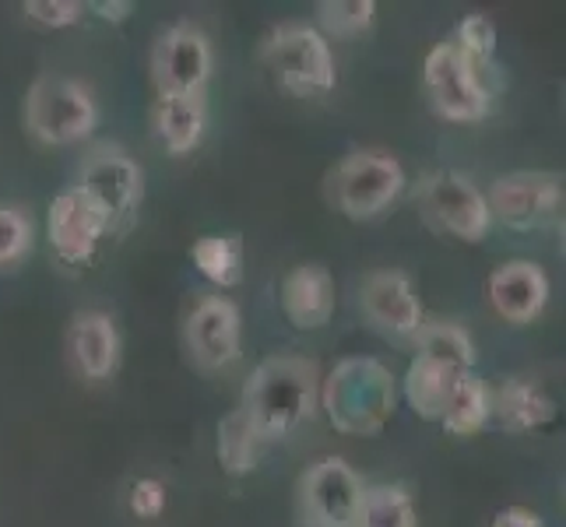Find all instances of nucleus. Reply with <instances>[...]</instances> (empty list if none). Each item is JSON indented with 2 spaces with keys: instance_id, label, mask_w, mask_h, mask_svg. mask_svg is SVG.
I'll use <instances>...</instances> for the list:
<instances>
[{
  "instance_id": "obj_1",
  "label": "nucleus",
  "mask_w": 566,
  "mask_h": 527,
  "mask_svg": "<svg viewBox=\"0 0 566 527\" xmlns=\"http://www.w3.org/2000/svg\"><path fill=\"white\" fill-rule=\"evenodd\" d=\"M321 366L306 356H271L253 366L237 412L264 446L289 440L321 408Z\"/></svg>"
},
{
  "instance_id": "obj_2",
  "label": "nucleus",
  "mask_w": 566,
  "mask_h": 527,
  "mask_svg": "<svg viewBox=\"0 0 566 527\" xmlns=\"http://www.w3.org/2000/svg\"><path fill=\"white\" fill-rule=\"evenodd\" d=\"M321 404L342 436H377L398 408V380L374 356H348L321 380Z\"/></svg>"
},
{
  "instance_id": "obj_3",
  "label": "nucleus",
  "mask_w": 566,
  "mask_h": 527,
  "mask_svg": "<svg viewBox=\"0 0 566 527\" xmlns=\"http://www.w3.org/2000/svg\"><path fill=\"white\" fill-rule=\"evenodd\" d=\"M25 127L39 145H77L99 127V103L92 88L74 77L39 74L25 95Z\"/></svg>"
},
{
  "instance_id": "obj_4",
  "label": "nucleus",
  "mask_w": 566,
  "mask_h": 527,
  "mask_svg": "<svg viewBox=\"0 0 566 527\" xmlns=\"http://www.w3.org/2000/svg\"><path fill=\"white\" fill-rule=\"evenodd\" d=\"M264 64L296 99H324L338 85L335 50L317 25L285 22L264 39Z\"/></svg>"
},
{
  "instance_id": "obj_5",
  "label": "nucleus",
  "mask_w": 566,
  "mask_h": 527,
  "mask_svg": "<svg viewBox=\"0 0 566 527\" xmlns=\"http://www.w3.org/2000/svg\"><path fill=\"white\" fill-rule=\"evenodd\" d=\"M327 190H331V204H335L345 219L369 222L401 198L405 166L390 151H380V148L348 151L345 159L331 169Z\"/></svg>"
},
{
  "instance_id": "obj_6",
  "label": "nucleus",
  "mask_w": 566,
  "mask_h": 527,
  "mask_svg": "<svg viewBox=\"0 0 566 527\" xmlns=\"http://www.w3.org/2000/svg\"><path fill=\"white\" fill-rule=\"evenodd\" d=\"M485 77L490 74L468 61L451 39L426 53L422 88L437 116L451 124H479L493 113V88Z\"/></svg>"
},
{
  "instance_id": "obj_7",
  "label": "nucleus",
  "mask_w": 566,
  "mask_h": 527,
  "mask_svg": "<svg viewBox=\"0 0 566 527\" xmlns=\"http://www.w3.org/2000/svg\"><path fill=\"white\" fill-rule=\"evenodd\" d=\"M416 201L426 222L461 243H482L493 229L485 193L458 169H433L419 180Z\"/></svg>"
},
{
  "instance_id": "obj_8",
  "label": "nucleus",
  "mask_w": 566,
  "mask_h": 527,
  "mask_svg": "<svg viewBox=\"0 0 566 527\" xmlns=\"http://www.w3.org/2000/svg\"><path fill=\"white\" fill-rule=\"evenodd\" d=\"M77 190L106 214L109 232H124L145 201V169L120 145H99L85 155Z\"/></svg>"
},
{
  "instance_id": "obj_9",
  "label": "nucleus",
  "mask_w": 566,
  "mask_h": 527,
  "mask_svg": "<svg viewBox=\"0 0 566 527\" xmlns=\"http://www.w3.org/2000/svg\"><path fill=\"white\" fill-rule=\"evenodd\" d=\"M366 485L342 457H321L300 475V517L306 527H356Z\"/></svg>"
},
{
  "instance_id": "obj_10",
  "label": "nucleus",
  "mask_w": 566,
  "mask_h": 527,
  "mask_svg": "<svg viewBox=\"0 0 566 527\" xmlns=\"http://www.w3.org/2000/svg\"><path fill=\"white\" fill-rule=\"evenodd\" d=\"M214 67L208 35L198 25H172L151 46V85L155 99L169 95H205Z\"/></svg>"
},
{
  "instance_id": "obj_11",
  "label": "nucleus",
  "mask_w": 566,
  "mask_h": 527,
  "mask_svg": "<svg viewBox=\"0 0 566 527\" xmlns=\"http://www.w3.org/2000/svg\"><path fill=\"white\" fill-rule=\"evenodd\" d=\"M493 222L506 229L532 232L542 225H553L563 211V176L556 172H511L500 176L493 190L485 193Z\"/></svg>"
},
{
  "instance_id": "obj_12",
  "label": "nucleus",
  "mask_w": 566,
  "mask_h": 527,
  "mask_svg": "<svg viewBox=\"0 0 566 527\" xmlns=\"http://www.w3.org/2000/svg\"><path fill=\"white\" fill-rule=\"evenodd\" d=\"M187 351L198 369L219 373L243 356V317L240 306L226 296H201L184 324Z\"/></svg>"
},
{
  "instance_id": "obj_13",
  "label": "nucleus",
  "mask_w": 566,
  "mask_h": 527,
  "mask_svg": "<svg viewBox=\"0 0 566 527\" xmlns=\"http://www.w3.org/2000/svg\"><path fill=\"white\" fill-rule=\"evenodd\" d=\"M363 317L374 324L380 335L395 338V341H412L419 335V327L426 324V309L422 299L412 285V278L405 271H374L363 282Z\"/></svg>"
},
{
  "instance_id": "obj_14",
  "label": "nucleus",
  "mask_w": 566,
  "mask_h": 527,
  "mask_svg": "<svg viewBox=\"0 0 566 527\" xmlns=\"http://www.w3.org/2000/svg\"><path fill=\"white\" fill-rule=\"evenodd\" d=\"M46 232H50V246L56 257L71 267H82L95 257L99 243L109 236V222L82 190L71 187L53 198Z\"/></svg>"
},
{
  "instance_id": "obj_15",
  "label": "nucleus",
  "mask_w": 566,
  "mask_h": 527,
  "mask_svg": "<svg viewBox=\"0 0 566 527\" xmlns=\"http://www.w3.org/2000/svg\"><path fill=\"white\" fill-rule=\"evenodd\" d=\"M485 296L506 324H532L549 303V275L535 261H506L490 275Z\"/></svg>"
},
{
  "instance_id": "obj_16",
  "label": "nucleus",
  "mask_w": 566,
  "mask_h": 527,
  "mask_svg": "<svg viewBox=\"0 0 566 527\" xmlns=\"http://www.w3.org/2000/svg\"><path fill=\"white\" fill-rule=\"evenodd\" d=\"M67 351L74 369L85 380L99 383L109 380L120 366V335H116V324L103 309H85L77 314L67 327Z\"/></svg>"
},
{
  "instance_id": "obj_17",
  "label": "nucleus",
  "mask_w": 566,
  "mask_h": 527,
  "mask_svg": "<svg viewBox=\"0 0 566 527\" xmlns=\"http://www.w3.org/2000/svg\"><path fill=\"white\" fill-rule=\"evenodd\" d=\"M282 314L300 330L324 327L335 317V275L324 264H296L282 282Z\"/></svg>"
},
{
  "instance_id": "obj_18",
  "label": "nucleus",
  "mask_w": 566,
  "mask_h": 527,
  "mask_svg": "<svg viewBox=\"0 0 566 527\" xmlns=\"http://www.w3.org/2000/svg\"><path fill=\"white\" fill-rule=\"evenodd\" d=\"M490 419H496L506 433H532V429L556 422V401L535 380L506 377L490 387Z\"/></svg>"
},
{
  "instance_id": "obj_19",
  "label": "nucleus",
  "mask_w": 566,
  "mask_h": 527,
  "mask_svg": "<svg viewBox=\"0 0 566 527\" xmlns=\"http://www.w3.org/2000/svg\"><path fill=\"white\" fill-rule=\"evenodd\" d=\"M151 127L169 155L198 151L208 130V99L205 95H169V99H155Z\"/></svg>"
},
{
  "instance_id": "obj_20",
  "label": "nucleus",
  "mask_w": 566,
  "mask_h": 527,
  "mask_svg": "<svg viewBox=\"0 0 566 527\" xmlns=\"http://www.w3.org/2000/svg\"><path fill=\"white\" fill-rule=\"evenodd\" d=\"M464 377H472V373H461V369L447 366L443 359L416 351V359L408 362V373H405V401L412 404V412L419 419L440 422L447 401L454 398V390Z\"/></svg>"
},
{
  "instance_id": "obj_21",
  "label": "nucleus",
  "mask_w": 566,
  "mask_h": 527,
  "mask_svg": "<svg viewBox=\"0 0 566 527\" xmlns=\"http://www.w3.org/2000/svg\"><path fill=\"white\" fill-rule=\"evenodd\" d=\"M412 341H416V351H422V356L443 359L447 366L461 369V373H475L479 348H475L472 335H468L461 324H454V320H426Z\"/></svg>"
},
{
  "instance_id": "obj_22",
  "label": "nucleus",
  "mask_w": 566,
  "mask_h": 527,
  "mask_svg": "<svg viewBox=\"0 0 566 527\" xmlns=\"http://www.w3.org/2000/svg\"><path fill=\"white\" fill-rule=\"evenodd\" d=\"M193 267L219 288H237L243 282V240L226 232V236H201L190 250Z\"/></svg>"
},
{
  "instance_id": "obj_23",
  "label": "nucleus",
  "mask_w": 566,
  "mask_h": 527,
  "mask_svg": "<svg viewBox=\"0 0 566 527\" xmlns=\"http://www.w3.org/2000/svg\"><path fill=\"white\" fill-rule=\"evenodd\" d=\"M356 527H419L412 493L405 485H366Z\"/></svg>"
},
{
  "instance_id": "obj_24",
  "label": "nucleus",
  "mask_w": 566,
  "mask_h": 527,
  "mask_svg": "<svg viewBox=\"0 0 566 527\" xmlns=\"http://www.w3.org/2000/svg\"><path fill=\"white\" fill-rule=\"evenodd\" d=\"M440 425L451 436H475L490 425V383L479 380L475 373L464 377L454 390V398L447 401Z\"/></svg>"
},
{
  "instance_id": "obj_25",
  "label": "nucleus",
  "mask_w": 566,
  "mask_h": 527,
  "mask_svg": "<svg viewBox=\"0 0 566 527\" xmlns=\"http://www.w3.org/2000/svg\"><path fill=\"white\" fill-rule=\"evenodd\" d=\"M219 464L226 467L229 475H250L253 467L261 464V454L268 446L253 436V429L247 425V419L240 412H229L219 422Z\"/></svg>"
},
{
  "instance_id": "obj_26",
  "label": "nucleus",
  "mask_w": 566,
  "mask_h": 527,
  "mask_svg": "<svg viewBox=\"0 0 566 527\" xmlns=\"http://www.w3.org/2000/svg\"><path fill=\"white\" fill-rule=\"evenodd\" d=\"M377 18L374 0H321L317 4V22L321 35L327 39H356L363 35Z\"/></svg>"
},
{
  "instance_id": "obj_27",
  "label": "nucleus",
  "mask_w": 566,
  "mask_h": 527,
  "mask_svg": "<svg viewBox=\"0 0 566 527\" xmlns=\"http://www.w3.org/2000/svg\"><path fill=\"white\" fill-rule=\"evenodd\" d=\"M32 243H35L32 214L18 204H0V275L22 267L32 253Z\"/></svg>"
},
{
  "instance_id": "obj_28",
  "label": "nucleus",
  "mask_w": 566,
  "mask_h": 527,
  "mask_svg": "<svg viewBox=\"0 0 566 527\" xmlns=\"http://www.w3.org/2000/svg\"><path fill=\"white\" fill-rule=\"evenodd\" d=\"M451 43L472 61L479 71L490 74L493 71V56H496V25L485 14H468L461 18V25L454 32Z\"/></svg>"
},
{
  "instance_id": "obj_29",
  "label": "nucleus",
  "mask_w": 566,
  "mask_h": 527,
  "mask_svg": "<svg viewBox=\"0 0 566 527\" xmlns=\"http://www.w3.org/2000/svg\"><path fill=\"white\" fill-rule=\"evenodd\" d=\"M85 4L77 0H25L22 14L39 29H71L85 18Z\"/></svg>"
},
{
  "instance_id": "obj_30",
  "label": "nucleus",
  "mask_w": 566,
  "mask_h": 527,
  "mask_svg": "<svg viewBox=\"0 0 566 527\" xmlns=\"http://www.w3.org/2000/svg\"><path fill=\"white\" fill-rule=\"evenodd\" d=\"M130 514L134 517H142V520H155V517H163L166 510V485L159 478H138L130 485Z\"/></svg>"
},
{
  "instance_id": "obj_31",
  "label": "nucleus",
  "mask_w": 566,
  "mask_h": 527,
  "mask_svg": "<svg viewBox=\"0 0 566 527\" xmlns=\"http://www.w3.org/2000/svg\"><path fill=\"white\" fill-rule=\"evenodd\" d=\"M490 527H542V517L528 510V506H506V510L493 517Z\"/></svg>"
},
{
  "instance_id": "obj_32",
  "label": "nucleus",
  "mask_w": 566,
  "mask_h": 527,
  "mask_svg": "<svg viewBox=\"0 0 566 527\" xmlns=\"http://www.w3.org/2000/svg\"><path fill=\"white\" fill-rule=\"evenodd\" d=\"M92 11L109 25H124L127 18L134 14V4H130V0H99V4H92Z\"/></svg>"
}]
</instances>
